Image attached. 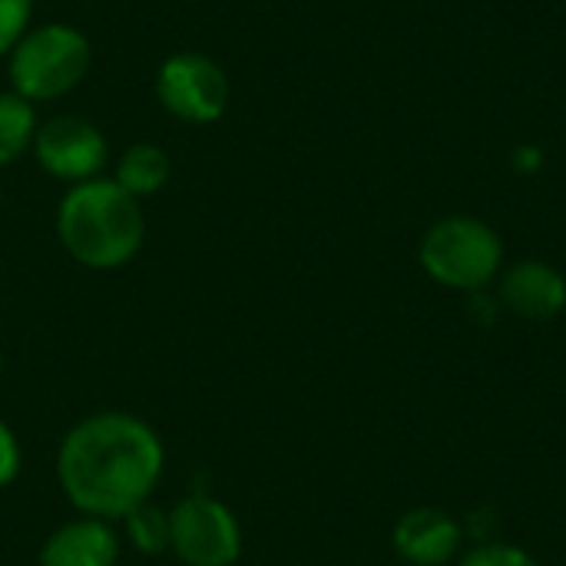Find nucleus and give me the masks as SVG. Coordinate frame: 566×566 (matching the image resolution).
Masks as SVG:
<instances>
[{
	"label": "nucleus",
	"mask_w": 566,
	"mask_h": 566,
	"mask_svg": "<svg viewBox=\"0 0 566 566\" xmlns=\"http://www.w3.org/2000/svg\"><path fill=\"white\" fill-rule=\"evenodd\" d=\"M166 451L153 424L126 411H99L63 434L56 478L83 517L123 521L163 478Z\"/></svg>",
	"instance_id": "obj_1"
},
{
	"label": "nucleus",
	"mask_w": 566,
	"mask_h": 566,
	"mask_svg": "<svg viewBox=\"0 0 566 566\" xmlns=\"http://www.w3.org/2000/svg\"><path fill=\"white\" fill-rule=\"evenodd\" d=\"M33 0H0V56L10 53L27 33Z\"/></svg>",
	"instance_id": "obj_14"
},
{
	"label": "nucleus",
	"mask_w": 566,
	"mask_h": 566,
	"mask_svg": "<svg viewBox=\"0 0 566 566\" xmlns=\"http://www.w3.org/2000/svg\"><path fill=\"white\" fill-rule=\"evenodd\" d=\"M461 566H537L524 551L517 547H504V544H491V547H478L464 557Z\"/></svg>",
	"instance_id": "obj_15"
},
{
	"label": "nucleus",
	"mask_w": 566,
	"mask_h": 566,
	"mask_svg": "<svg viewBox=\"0 0 566 566\" xmlns=\"http://www.w3.org/2000/svg\"><path fill=\"white\" fill-rule=\"evenodd\" d=\"M514 156H517V159H514L517 166H527V169H531V166H541V153H537V149H521V153H514Z\"/></svg>",
	"instance_id": "obj_17"
},
{
	"label": "nucleus",
	"mask_w": 566,
	"mask_h": 566,
	"mask_svg": "<svg viewBox=\"0 0 566 566\" xmlns=\"http://www.w3.org/2000/svg\"><path fill=\"white\" fill-rule=\"evenodd\" d=\"M36 163L46 176L63 182H86L96 179L106 166L109 146L106 136L83 116H53L36 126L33 136Z\"/></svg>",
	"instance_id": "obj_7"
},
{
	"label": "nucleus",
	"mask_w": 566,
	"mask_h": 566,
	"mask_svg": "<svg viewBox=\"0 0 566 566\" xmlns=\"http://www.w3.org/2000/svg\"><path fill=\"white\" fill-rule=\"evenodd\" d=\"M126 524V537L129 544L146 554V557H159L172 547V524H169V511L156 507V504H139L136 511H129L123 517Z\"/></svg>",
	"instance_id": "obj_13"
},
{
	"label": "nucleus",
	"mask_w": 566,
	"mask_h": 566,
	"mask_svg": "<svg viewBox=\"0 0 566 566\" xmlns=\"http://www.w3.org/2000/svg\"><path fill=\"white\" fill-rule=\"evenodd\" d=\"M156 96L182 123H216L229 106V76L206 53L179 50L159 63Z\"/></svg>",
	"instance_id": "obj_6"
},
{
	"label": "nucleus",
	"mask_w": 566,
	"mask_h": 566,
	"mask_svg": "<svg viewBox=\"0 0 566 566\" xmlns=\"http://www.w3.org/2000/svg\"><path fill=\"white\" fill-rule=\"evenodd\" d=\"M56 235L70 259L86 269H119L126 265L143 239L146 222L139 199H133L113 179L76 182L56 209Z\"/></svg>",
	"instance_id": "obj_2"
},
{
	"label": "nucleus",
	"mask_w": 566,
	"mask_h": 566,
	"mask_svg": "<svg viewBox=\"0 0 566 566\" xmlns=\"http://www.w3.org/2000/svg\"><path fill=\"white\" fill-rule=\"evenodd\" d=\"M116 186H123L133 199L153 196L169 182V156L156 143H133L116 163Z\"/></svg>",
	"instance_id": "obj_11"
},
{
	"label": "nucleus",
	"mask_w": 566,
	"mask_h": 566,
	"mask_svg": "<svg viewBox=\"0 0 566 566\" xmlns=\"http://www.w3.org/2000/svg\"><path fill=\"white\" fill-rule=\"evenodd\" d=\"M90 70V40L66 23L27 30L10 50V83L30 103L66 96Z\"/></svg>",
	"instance_id": "obj_3"
},
{
	"label": "nucleus",
	"mask_w": 566,
	"mask_h": 566,
	"mask_svg": "<svg viewBox=\"0 0 566 566\" xmlns=\"http://www.w3.org/2000/svg\"><path fill=\"white\" fill-rule=\"evenodd\" d=\"M501 298L514 315H521L527 322H547L564 312L566 282L554 265L531 259V262L514 265L504 275Z\"/></svg>",
	"instance_id": "obj_9"
},
{
	"label": "nucleus",
	"mask_w": 566,
	"mask_h": 566,
	"mask_svg": "<svg viewBox=\"0 0 566 566\" xmlns=\"http://www.w3.org/2000/svg\"><path fill=\"white\" fill-rule=\"evenodd\" d=\"M461 527L441 511H411L395 527V547L408 564L441 566L458 554Z\"/></svg>",
	"instance_id": "obj_10"
},
{
	"label": "nucleus",
	"mask_w": 566,
	"mask_h": 566,
	"mask_svg": "<svg viewBox=\"0 0 566 566\" xmlns=\"http://www.w3.org/2000/svg\"><path fill=\"white\" fill-rule=\"evenodd\" d=\"M0 378H3V358H0Z\"/></svg>",
	"instance_id": "obj_18"
},
{
	"label": "nucleus",
	"mask_w": 566,
	"mask_h": 566,
	"mask_svg": "<svg viewBox=\"0 0 566 566\" xmlns=\"http://www.w3.org/2000/svg\"><path fill=\"white\" fill-rule=\"evenodd\" d=\"M36 136V113L20 93H0V166L17 163Z\"/></svg>",
	"instance_id": "obj_12"
},
{
	"label": "nucleus",
	"mask_w": 566,
	"mask_h": 566,
	"mask_svg": "<svg viewBox=\"0 0 566 566\" xmlns=\"http://www.w3.org/2000/svg\"><path fill=\"white\" fill-rule=\"evenodd\" d=\"M172 554L186 566H232L242 554L235 514L209 494H189L169 511Z\"/></svg>",
	"instance_id": "obj_5"
},
{
	"label": "nucleus",
	"mask_w": 566,
	"mask_h": 566,
	"mask_svg": "<svg viewBox=\"0 0 566 566\" xmlns=\"http://www.w3.org/2000/svg\"><path fill=\"white\" fill-rule=\"evenodd\" d=\"M116 560L119 541L109 521L80 517L43 541L36 566H116Z\"/></svg>",
	"instance_id": "obj_8"
},
{
	"label": "nucleus",
	"mask_w": 566,
	"mask_h": 566,
	"mask_svg": "<svg viewBox=\"0 0 566 566\" xmlns=\"http://www.w3.org/2000/svg\"><path fill=\"white\" fill-rule=\"evenodd\" d=\"M20 474V444L17 434L0 421V491L10 488Z\"/></svg>",
	"instance_id": "obj_16"
},
{
	"label": "nucleus",
	"mask_w": 566,
	"mask_h": 566,
	"mask_svg": "<svg viewBox=\"0 0 566 566\" xmlns=\"http://www.w3.org/2000/svg\"><path fill=\"white\" fill-rule=\"evenodd\" d=\"M504 259V245L491 226L468 216H451L428 229L421 242L424 272L448 289H484Z\"/></svg>",
	"instance_id": "obj_4"
}]
</instances>
